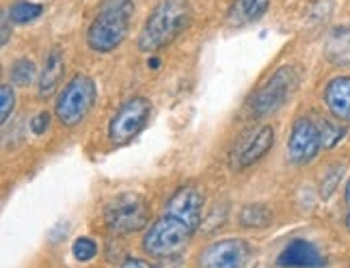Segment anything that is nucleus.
<instances>
[{
  "label": "nucleus",
  "mask_w": 350,
  "mask_h": 268,
  "mask_svg": "<svg viewBox=\"0 0 350 268\" xmlns=\"http://www.w3.org/2000/svg\"><path fill=\"white\" fill-rule=\"evenodd\" d=\"M204 193L197 186H182L175 191L163 214L143 236V251L156 260H173L182 256L204 219Z\"/></svg>",
  "instance_id": "f257e3e1"
},
{
  "label": "nucleus",
  "mask_w": 350,
  "mask_h": 268,
  "mask_svg": "<svg viewBox=\"0 0 350 268\" xmlns=\"http://www.w3.org/2000/svg\"><path fill=\"white\" fill-rule=\"evenodd\" d=\"M193 22V7L188 0H160L145 20L139 35L141 52H158L171 46Z\"/></svg>",
  "instance_id": "f03ea898"
},
{
  "label": "nucleus",
  "mask_w": 350,
  "mask_h": 268,
  "mask_svg": "<svg viewBox=\"0 0 350 268\" xmlns=\"http://www.w3.org/2000/svg\"><path fill=\"white\" fill-rule=\"evenodd\" d=\"M134 0H104L87 31V44L96 52H113L128 37Z\"/></svg>",
  "instance_id": "7ed1b4c3"
},
{
  "label": "nucleus",
  "mask_w": 350,
  "mask_h": 268,
  "mask_svg": "<svg viewBox=\"0 0 350 268\" xmlns=\"http://www.w3.org/2000/svg\"><path fill=\"white\" fill-rule=\"evenodd\" d=\"M98 100V87L87 74H76L57 98L55 115L65 128H76L87 119Z\"/></svg>",
  "instance_id": "20e7f679"
},
{
  "label": "nucleus",
  "mask_w": 350,
  "mask_h": 268,
  "mask_svg": "<svg viewBox=\"0 0 350 268\" xmlns=\"http://www.w3.org/2000/svg\"><path fill=\"white\" fill-rule=\"evenodd\" d=\"M106 227L119 236L141 232L150 223V206L145 197L137 193H121L113 197L104 208Z\"/></svg>",
  "instance_id": "39448f33"
},
{
  "label": "nucleus",
  "mask_w": 350,
  "mask_h": 268,
  "mask_svg": "<svg viewBox=\"0 0 350 268\" xmlns=\"http://www.w3.org/2000/svg\"><path fill=\"white\" fill-rule=\"evenodd\" d=\"M299 87V70L292 65H284L255 91L251 98V117H266L277 113Z\"/></svg>",
  "instance_id": "423d86ee"
},
{
  "label": "nucleus",
  "mask_w": 350,
  "mask_h": 268,
  "mask_svg": "<svg viewBox=\"0 0 350 268\" xmlns=\"http://www.w3.org/2000/svg\"><path fill=\"white\" fill-rule=\"evenodd\" d=\"M152 109V102L143 96L130 98L121 104L109 124V143L113 147L128 145L150 122Z\"/></svg>",
  "instance_id": "0eeeda50"
},
{
  "label": "nucleus",
  "mask_w": 350,
  "mask_h": 268,
  "mask_svg": "<svg viewBox=\"0 0 350 268\" xmlns=\"http://www.w3.org/2000/svg\"><path fill=\"white\" fill-rule=\"evenodd\" d=\"M320 150H325L322 145V132L318 126V119L301 117L296 119L290 141H288V158L292 165H307L309 160H314Z\"/></svg>",
  "instance_id": "6e6552de"
},
{
  "label": "nucleus",
  "mask_w": 350,
  "mask_h": 268,
  "mask_svg": "<svg viewBox=\"0 0 350 268\" xmlns=\"http://www.w3.org/2000/svg\"><path fill=\"white\" fill-rule=\"evenodd\" d=\"M251 258V247L240 238H225L212 243L199 256V266L206 268H238L245 266Z\"/></svg>",
  "instance_id": "1a4fd4ad"
},
{
  "label": "nucleus",
  "mask_w": 350,
  "mask_h": 268,
  "mask_svg": "<svg viewBox=\"0 0 350 268\" xmlns=\"http://www.w3.org/2000/svg\"><path fill=\"white\" fill-rule=\"evenodd\" d=\"M273 143H275V130L271 126H262L260 130H255L234 152V169H247L255 165L271 152Z\"/></svg>",
  "instance_id": "9d476101"
},
{
  "label": "nucleus",
  "mask_w": 350,
  "mask_h": 268,
  "mask_svg": "<svg viewBox=\"0 0 350 268\" xmlns=\"http://www.w3.org/2000/svg\"><path fill=\"white\" fill-rule=\"evenodd\" d=\"M325 102L338 122H350V76H338L325 87Z\"/></svg>",
  "instance_id": "9b49d317"
},
{
  "label": "nucleus",
  "mask_w": 350,
  "mask_h": 268,
  "mask_svg": "<svg viewBox=\"0 0 350 268\" xmlns=\"http://www.w3.org/2000/svg\"><path fill=\"white\" fill-rule=\"evenodd\" d=\"M63 72H65L63 52H61V48H52V50L48 52V57H46L42 76H39V80H37L39 98H42V100H48V98L55 96V91H57L59 85H61Z\"/></svg>",
  "instance_id": "f8f14e48"
},
{
  "label": "nucleus",
  "mask_w": 350,
  "mask_h": 268,
  "mask_svg": "<svg viewBox=\"0 0 350 268\" xmlns=\"http://www.w3.org/2000/svg\"><path fill=\"white\" fill-rule=\"evenodd\" d=\"M277 264L279 266H322L327 262L312 243H307V240H292V243L281 251Z\"/></svg>",
  "instance_id": "ddd939ff"
},
{
  "label": "nucleus",
  "mask_w": 350,
  "mask_h": 268,
  "mask_svg": "<svg viewBox=\"0 0 350 268\" xmlns=\"http://www.w3.org/2000/svg\"><path fill=\"white\" fill-rule=\"evenodd\" d=\"M325 55L335 67H350V26H335L327 35Z\"/></svg>",
  "instance_id": "4468645a"
},
{
  "label": "nucleus",
  "mask_w": 350,
  "mask_h": 268,
  "mask_svg": "<svg viewBox=\"0 0 350 268\" xmlns=\"http://www.w3.org/2000/svg\"><path fill=\"white\" fill-rule=\"evenodd\" d=\"M271 7V0H236L227 13V22L232 26H247L264 18Z\"/></svg>",
  "instance_id": "2eb2a0df"
},
{
  "label": "nucleus",
  "mask_w": 350,
  "mask_h": 268,
  "mask_svg": "<svg viewBox=\"0 0 350 268\" xmlns=\"http://www.w3.org/2000/svg\"><path fill=\"white\" fill-rule=\"evenodd\" d=\"M240 225L247 227V230H262V227H268L273 221V210L266 204H249L240 210L238 217Z\"/></svg>",
  "instance_id": "dca6fc26"
},
{
  "label": "nucleus",
  "mask_w": 350,
  "mask_h": 268,
  "mask_svg": "<svg viewBox=\"0 0 350 268\" xmlns=\"http://www.w3.org/2000/svg\"><path fill=\"white\" fill-rule=\"evenodd\" d=\"M7 11H9L11 22H16V24H29V22H33L37 18H42L44 7L42 5H35V3H29V0H18V3H13Z\"/></svg>",
  "instance_id": "f3484780"
},
{
  "label": "nucleus",
  "mask_w": 350,
  "mask_h": 268,
  "mask_svg": "<svg viewBox=\"0 0 350 268\" xmlns=\"http://www.w3.org/2000/svg\"><path fill=\"white\" fill-rule=\"evenodd\" d=\"M35 76H37V67H35V63L31 59H20L11 67V83L18 85V87L33 85Z\"/></svg>",
  "instance_id": "a211bd4d"
},
{
  "label": "nucleus",
  "mask_w": 350,
  "mask_h": 268,
  "mask_svg": "<svg viewBox=\"0 0 350 268\" xmlns=\"http://www.w3.org/2000/svg\"><path fill=\"white\" fill-rule=\"evenodd\" d=\"M318 126H320V132H322V145H325V150L335 147L346 134L344 126L331 122V119H318Z\"/></svg>",
  "instance_id": "6ab92c4d"
},
{
  "label": "nucleus",
  "mask_w": 350,
  "mask_h": 268,
  "mask_svg": "<svg viewBox=\"0 0 350 268\" xmlns=\"http://www.w3.org/2000/svg\"><path fill=\"white\" fill-rule=\"evenodd\" d=\"M96 253H98V243L93 238H78L76 243H74V258L80 260V262H89L96 258Z\"/></svg>",
  "instance_id": "aec40b11"
},
{
  "label": "nucleus",
  "mask_w": 350,
  "mask_h": 268,
  "mask_svg": "<svg viewBox=\"0 0 350 268\" xmlns=\"http://www.w3.org/2000/svg\"><path fill=\"white\" fill-rule=\"evenodd\" d=\"M13 109H16V91L11 85H3L0 89V119H3V124L9 122Z\"/></svg>",
  "instance_id": "412c9836"
},
{
  "label": "nucleus",
  "mask_w": 350,
  "mask_h": 268,
  "mask_svg": "<svg viewBox=\"0 0 350 268\" xmlns=\"http://www.w3.org/2000/svg\"><path fill=\"white\" fill-rule=\"evenodd\" d=\"M342 171H344V169H342L340 165H335L333 169H329V171L325 173V178H322V186H320V195H322V199L331 197V193L335 191V186L340 184Z\"/></svg>",
  "instance_id": "4be33fe9"
},
{
  "label": "nucleus",
  "mask_w": 350,
  "mask_h": 268,
  "mask_svg": "<svg viewBox=\"0 0 350 268\" xmlns=\"http://www.w3.org/2000/svg\"><path fill=\"white\" fill-rule=\"evenodd\" d=\"M48 126H50V115H48L46 111L37 113V115L31 119V130H33L35 134H44V132L48 130Z\"/></svg>",
  "instance_id": "5701e85b"
},
{
  "label": "nucleus",
  "mask_w": 350,
  "mask_h": 268,
  "mask_svg": "<svg viewBox=\"0 0 350 268\" xmlns=\"http://www.w3.org/2000/svg\"><path fill=\"white\" fill-rule=\"evenodd\" d=\"M344 199H346V227H348V232H350V180H348V184H346Z\"/></svg>",
  "instance_id": "b1692460"
},
{
  "label": "nucleus",
  "mask_w": 350,
  "mask_h": 268,
  "mask_svg": "<svg viewBox=\"0 0 350 268\" xmlns=\"http://www.w3.org/2000/svg\"><path fill=\"white\" fill-rule=\"evenodd\" d=\"M9 11H3V46H7L9 42Z\"/></svg>",
  "instance_id": "393cba45"
},
{
  "label": "nucleus",
  "mask_w": 350,
  "mask_h": 268,
  "mask_svg": "<svg viewBox=\"0 0 350 268\" xmlns=\"http://www.w3.org/2000/svg\"><path fill=\"white\" fill-rule=\"evenodd\" d=\"M124 266H150V262H145V260H134V258H130V260H126V262H124Z\"/></svg>",
  "instance_id": "a878e982"
}]
</instances>
